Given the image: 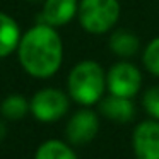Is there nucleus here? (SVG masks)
Here are the masks:
<instances>
[{"label": "nucleus", "mask_w": 159, "mask_h": 159, "mask_svg": "<svg viewBox=\"0 0 159 159\" xmlns=\"http://www.w3.org/2000/svg\"><path fill=\"white\" fill-rule=\"evenodd\" d=\"M21 67L34 79H50L63 62V41L57 28L38 22L22 33L17 46Z\"/></svg>", "instance_id": "nucleus-1"}, {"label": "nucleus", "mask_w": 159, "mask_h": 159, "mask_svg": "<svg viewBox=\"0 0 159 159\" xmlns=\"http://www.w3.org/2000/svg\"><path fill=\"white\" fill-rule=\"evenodd\" d=\"M69 96L80 106L99 103L106 89V72L96 60H82L72 67L67 79Z\"/></svg>", "instance_id": "nucleus-2"}, {"label": "nucleus", "mask_w": 159, "mask_h": 159, "mask_svg": "<svg viewBox=\"0 0 159 159\" xmlns=\"http://www.w3.org/2000/svg\"><path fill=\"white\" fill-rule=\"evenodd\" d=\"M118 0H79L77 21L89 34H104L116 26L120 19Z\"/></svg>", "instance_id": "nucleus-3"}, {"label": "nucleus", "mask_w": 159, "mask_h": 159, "mask_svg": "<svg viewBox=\"0 0 159 159\" xmlns=\"http://www.w3.org/2000/svg\"><path fill=\"white\" fill-rule=\"evenodd\" d=\"M29 111L43 123L57 121L69 111V96L57 87H43L29 99Z\"/></svg>", "instance_id": "nucleus-4"}, {"label": "nucleus", "mask_w": 159, "mask_h": 159, "mask_svg": "<svg viewBox=\"0 0 159 159\" xmlns=\"http://www.w3.org/2000/svg\"><path fill=\"white\" fill-rule=\"evenodd\" d=\"M142 87V74L134 63L121 60L106 72V89L110 94L134 98Z\"/></svg>", "instance_id": "nucleus-5"}, {"label": "nucleus", "mask_w": 159, "mask_h": 159, "mask_svg": "<svg viewBox=\"0 0 159 159\" xmlns=\"http://www.w3.org/2000/svg\"><path fill=\"white\" fill-rule=\"evenodd\" d=\"M99 132V118L89 108L75 111L67 123V139L75 145L89 144Z\"/></svg>", "instance_id": "nucleus-6"}, {"label": "nucleus", "mask_w": 159, "mask_h": 159, "mask_svg": "<svg viewBox=\"0 0 159 159\" xmlns=\"http://www.w3.org/2000/svg\"><path fill=\"white\" fill-rule=\"evenodd\" d=\"M132 145L139 159H159V120L139 123L132 135Z\"/></svg>", "instance_id": "nucleus-7"}, {"label": "nucleus", "mask_w": 159, "mask_h": 159, "mask_svg": "<svg viewBox=\"0 0 159 159\" xmlns=\"http://www.w3.org/2000/svg\"><path fill=\"white\" fill-rule=\"evenodd\" d=\"M79 0H43V9L38 22H45L53 28L67 26L77 17Z\"/></svg>", "instance_id": "nucleus-8"}, {"label": "nucleus", "mask_w": 159, "mask_h": 159, "mask_svg": "<svg viewBox=\"0 0 159 159\" xmlns=\"http://www.w3.org/2000/svg\"><path fill=\"white\" fill-rule=\"evenodd\" d=\"M99 113L111 121L128 123L135 116V108L132 103V98L110 94L99 101Z\"/></svg>", "instance_id": "nucleus-9"}, {"label": "nucleus", "mask_w": 159, "mask_h": 159, "mask_svg": "<svg viewBox=\"0 0 159 159\" xmlns=\"http://www.w3.org/2000/svg\"><path fill=\"white\" fill-rule=\"evenodd\" d=\"M21 36L22 33L17 21L7 12L0 11V58H5L11 53L17 52Z\"/></svg>", "instance_id": "nucleus-10"}, {"label": "nucleus", "mask_w": 159, "mask_h": 159, "mask_svg": "<svg viewBox=\"0 0 159 159\" xmlns=\"http://www.w3.org/2000/svg\"><path fill=\"white\" fill-rule=\"evenodd\" d=\"M110 50L113 55L128 58L140 50V39L135 33L128 29H116L110 36Z\"/></svg>", "instance_id": "nucleus-11"}, {"label": "nucleus", "mask_w": 159, "mask_h": 159, "mask_svg": "<svg viewBox=\"0 0 159 159\" xmlns=\"http://www.w3.org/2000/svg\"><path fill=\"white\" fill-rule=\"evenodd\" d=\"M0 113L5 120H21L29 113V101L21 94H11L0 103Z\"/></svg>", "instance_id": "nucleus-12"}, {"label": "nucleus", "mask_w": 159, "mask_h": 159, "mask_svg": "<svg viewBox=\"0 0 159 159\" xmlns=\"http://www.w3.org/2000/svg\"><path fill=\"white\" fill-rule=\"evenodd\" d=\"M34 159H77V156L65 142L46 140L38 147Z\"/></svg>", "instance_id": "nucleus-13"}, {"label": "nucleus", "mask_w": 159, "mask_h": 159, "mask_svg": "<svg viewBox=\"0 0 159 159\" xmlns=\"http://www.w3.org/2000/svg\"><path fill=\"white\" fill-rule=\"evenodd\" d=\"M142 63L145 70L152 75L159 77V36L147 43L142 53Z\"/></svg>", "instance_id": "nucleus-14"}, {"label": "nucleus", "mask_w": 159, "mask_h": 159, "mask_svg": "<svg viewBox=\"0 0 159 159\" xmlns=\"http://www.w3.org/2000/svg\"><path fill=\"white\" fill-rule=\"evenodd\" d=\"M142 106L154 120H159V86H152L142 96Z\"/></svg>", "instance_id": "nucleus-15"}, {"label": "nucleus", "mask_w": 159, "mask_h": 159, "mask_svg": "<svg viewBox=\"0 0 159 159\" xmlns=\"http://www.w3.org/2000/svg\"><path fill=\"white\" fill-rule=\"evenodd\" d=\"M5 135H7V125L4 123V120H0V142L5 139Z\"/></svg>", "instance_id": "nucleus-16"}, {"label": "nucleus", "mask_w": 159, "mask_h": 159, "mask_svg": "<svg viewBox=\"0 0 159 159\" xmlns=\"http://www.w3.org/2000/svg\"><path fill=\"white\" fill-rule=\"evenodd\" d=\"M29 2H43V0H29Z\"/></svg>", "instance_id": "nucleus-17"}, {"label": "nucleus", "mask_w": 159, "mask_h": 159, "mask_svg": "<svg viewBox=\"0 0 159 159\" xmlns=\"http://www.w3.org/2000/svg\"><path fill=\"white\" fill-rule=\"evenodd\" d=\"M137 159H139V157H137Z\"/></svg>", "instance_id": "nucleus-18"}]
</instances>
